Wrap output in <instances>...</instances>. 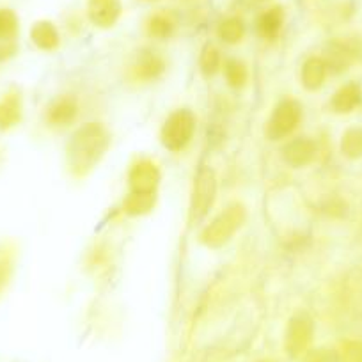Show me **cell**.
<instances>
[{
    "instance_id": "obj_1",
    "label": "cell",
    "mask_w": 362,
    "mask_h": 362,
    "mask_svg": "<svg viewBox=\"0 0 362 362\" xmlns=\"http://www.w3.org/2000/svg\"><path fill=\"white\" fill-rule=\"evenodd\" d=\"M194 119L189 112H177L170 116V119L163 128V142L170 149H177L185 146L189 137L192 135Z\"/></svg>"
},
{
    "instance_id": "obj_2",
    "label": "cell",
    "mask_w": 362,
    "mask_h": 362,
    "mask_svg": "<svg viewBox=\"0 0 362 362\" xmlns=\"http://www.w3.org/2000/svg\"><path fill=\"white\" fill-rule=\"evenodd\" d=\"M298 116H300V110H298L297 103L284 102L283 105L276 110L270 124H268V134H270V137L277 139L290 134V132L293 130V127H297Z\"/></svg>"
},
{
    "instance_id": "obj_3",
    "label": "cell",
    "mask_w": 362,
    "mask_h": 362,
    "mask_svg": "<svg viewBox=\"0 0 362 362\" xmlns=\"http://www.w3.org/2000/svg\"><path fill=\"white\" fill-rule=\"evenodd\" d=\"M214 192H215V183L211 173H201L199 181H197L196 189V197H194V211H199V217L206 211V208L210 206L211 201H214Z\"/></svg>"
},
{
    "instance_id": "obj_4",
    "label": "cell",
    "mask_w": 362,
    "mask_h": 362,
    "mask_svg": "<svg viewBox=\"0 0 362 362\" xmlns=\"http://www.w3.org/2000/svg\"><path fill=\"white\" fill-rule=\"evenodd\" d=\"M358 103H361V89L355 83H348L339 93H336L332 105L337 112H350Z\"/></svg>"
},
{
    "instance_id": "obj_5",
    "label": "cell",
    "mask_w": 362,
    "mask_h": 362,
    "mask_svg": "<svg viewBox=\"0 0 362 362\" xmlns=\"http://www.w3.org/2000/svg\"><path fill=\"white\" fill-rule=\"evenodd\" d=\"M343 153L346 156H351V158H357V156H362V130L358 128H354V130H348L343 137Z\"/></svg>"
},
{
    "instance_id": "obj_6",
    "label": "cell",
    "mask_w": 362,
    "mask_h": 362,
    "mask_svg": "<svg viewBox=\"0 0 362 362\" xmlns=\"http://www.w3.org/2000/svg\"><path fill=\"white\" fill-rule=\"evenodd\" d=\"M33 37H34V41H36V43L43 48L54 47L55 40H57L54 27H50L48 23H37L33 30Z\"/></svg>"
},
{
    "instance_id": "obj_7",
    "label": "cell",
    "mask_w": 362,
    "mask_h": 362,
    "mask_svg": "<svg viewBox=\"0 0 362 362\" xmlns=\"http://www.w3.org/2000/svg\"><path fill=\"white\" fill-rule=\"evenodd\" d=\"M323 75H325V68H323V64L320 61H311L308 62V66H305V71H304V80H305V86L308 87H318L320 83H322L323 80Z\"/></svg>"
},
{
    "instance_id": "obj_8",
    "label": "cell",
    "mask_w": 362,
    "mask_h": 362,
    "mask_svg": "<svg viewBox=\"0 0 362 362\" xmlns=\"http://www.w3.org/2000/svg\"><path fill=\"white\" fill-rule=\"evenodd\" d=\"M16 116H18V112H16L15 102L13 100L2 102V105H0V127H9V124H13L16 121Z\"/></svg>"
},
{
    "instance_id": "obj_9",
    "label": "cell",
    "mask_w": 362,
    "mask_h": 362,
    "mask_svg": "<svg viewBox=\"0 0 362 362\" xmlns=\"http://www.w3.org/2000/svg\"><path fill=\"white\" fill-rule=\"evenodd\" d=\"M16 30V16L11 11H0V37L13 36Z\"/></svg>"
},
{
    "instance_id": "obj_10",
    "label": "cell",
    "mask_w": 362,
    "mask_h": 362,
    "mask_svg": "<svg viewBox=\"0 0 362 362\" xmlns=\"http://www.w3.org/2000/svg\"><path fill=\"white\" fill-rule=\"evenodd\" d=\"M279 25H281V15L277 13V9L267 13V15H263V18H261V29H263L264 34H276L277 29H279Z\"/></svg>"
},
{
    "instance_id": "obj_11",
    "label": "cell",
    "mask_w": 362,
    "mask_h": 362,
    "mask_svg": "<svg viewBox=\"0 0 362 362\" xmlns=\"http://www.w3.org/2000/svg\"><path fill=\"white\" fill-rule=\"evenodd\" d=\"M61 114H62V121L71 119L73 114H75V107H73L69 102H62V105L59 103V107H55V110H52V119L59 121Z\"/></svg>"
}]
</instances>
